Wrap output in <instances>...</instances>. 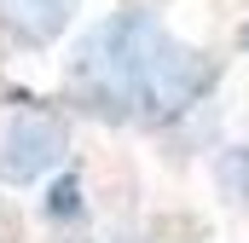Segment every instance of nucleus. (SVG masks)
<instances>
[{
    "label": "nucleus",
    "instance_id": "nucleus-1",
    "mask_svg": "<svg viewBox=\"0 0 249 243\" xmlns=\"http://www.w3.org/2000/svg\"><path fill=\"white\" fill-rule=\"evenodd\" d=\"M209 64L191 47H180L151 12H116L99 23L70 64L75 93L99 116H139V122H168L180 116L197 93H209Z\"/></svg>",
    "mask_w": 249,
    "mask_h": 243
},
{
    "label": "nucleus",
    "instance_id": "nucleus-2",
    "mask_svg": "<svg viewBox=\"0 0 249 243\" xmlns=\"http://www.w3.org/2000/svg\"><path fill=\"white\" fill-rule=\"evenodd\" d=\"M64 162V122L47 110H12L0 122V180L29 185Z\"/></svg>",
    "mask_w": 249,
    "mask_h": 243
},
{
    "label": "nucleus",
    "instance_id": "nucleus-3",
    "mask_svg": "<svg viewBox=\"0 0 249 243\" xmlns=\"http://www.w3.org/2000/svg\"><path fill=\"white\" fill-rule=\"evenodd\" d=\"M70 6L75 0H6V23L23 41H53L64 23H70Z\"/></svg>",
    "mask_w": 249,
    "mask_h": 243
},
{
    "label": "nucleus",
    "instance_id": "nucleus-4",
    "mask_svg": "<svg viewBox=\"0 0 249 243\" xmlns=\"http://www.w3.org/2000/svg\"><path fill=\"white\" fill-rule=\"evenodd\" d=\"M214 180H220V191H226L232 203L249 208V145H232V151L214 162Z\"/></svg>",
    "mask_w": 249,
    "mask_h": 243
}]
</instances>
